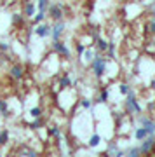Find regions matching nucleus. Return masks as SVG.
<instances>
[{"mask_svg": "<svg viewBox=\"0 0 155 157\" xmlns=\"http://www.w3.org/2000/svg\"><path fill=\"white\" fill-rule=\"evenodd\" d=\"M63 32H65V23L56 21V25L51 28V37H52V40H59V37L63 35Z\"/></svg>", "mask_w": 155, "mask_h": 157, "instance_id": "obj_4", "label": "nucleus"}, {"mask_svg": "<svg viewBox=\"0 0 155 157\" xmlns=\"http://www.w3.org/2000/svg\"><path fill=\"white\" fill-rule=\"evenodd\" d=\"M93 70H94L96 77H101L106 72V61L100 56H94L93 58Z\"/></svg>", "mask_w": 155, "mask_h": 157, "instance_id": "obj_2", "label": "nucleus"}, {"mask_svg": "<svg viewBox=\"0 0 155 157\" xmlns=\"http://www.w3.org/2000/svg\"><path fill=\"white\" fill-rule=\"evenodd\" d=\"M134 136H136V140H138V141H141L143 138H146V136H148V131L141 126V128H138L136 131H134Z\"/></svg>", "mask_w": 155, "mask_h": 157, "instance_id": "obj_10", "label": "nucleus"}, {"mask_svg": "<svg viewBox=\"0 0 155 157\" xmlns=\"http://www.w3.org/2000/svg\"><path fill=\"white\" fill-rule=\"evenodd\" d=\"M30 115H32L33 119H37V117H40V115H42V110H40L39 107H33L32 110H30Z\"/></svg>", "mask_w": 155, "mask_h": 157, "instance_id": "obj_18", "label": "nucleus"}, {"mask_svg": "<svg viewBox=\"0 0 155 157\" xmlns=\"http://www.w3.org/2000/svg\"><path fill=\"white\" fill-rule=\"evenodd\" d=\"M52 47H54V51L58 54H61V56H65V58L70 56V49H68L63 42H59V40H54V42H52Z\"/></svg>", "mask_w": 155, "mask_h": 157, "instance_id": "obj_5", "label": "nucleus"}, {"mask_svg": "<svg viewBox=\"0 0 155 157\" xmlns=\"http://www.w3.org/2000/svg\"><path fill=\"white\" fill-rule=\"evenodd\" d=\"M152 87H153V89H155V80H152Z\"/></svg>", "mask_w": 155, "mask_h": 157, "instance_id": "obj_32", "label": "nucleus"}, {"mask_svg": "<svg viewBox=\"0 0 155 157\" xmlns=\"http://www.w3.org/2000/svg\"><path fill=\"white\" fill-rule=\"evenodd\" d=\"M139 126H143L148 131V135H155V122L150 121L148 117H139Z\"/></svg>", "mask_w": 155, "mask_h": 157, "instance_id": "obj_6", "label": "nucleus"}, {"mask_svg": "<svg viewBox=\"0 0 155 157\" xmlns=\"http://www.w3.org/2000/svg\"><path fill=\"white\" fill-rule=\"evenodd\" d=\"M101 141V136L100 135H93L89 138V147H98V143Z\"/></svg>", "mask_w": 155, "mask_h": 157, "instance_id": "obj_14", "label": "nucleus"}, {"mask_svg": "<svg viewBox=\"0 0 155 157\" xmlns=\"http://www.w3.org/2000/svg\"><path fill=\"white\" fill-rule=\"evenodd\" d=\"M80 105H82V108H85V110L93 107V103H91L89 100H82V101H80Z\"/></svg>", "mask_w": 155, "mask_h": 157, "instance_id": "obj_26", "label": "nucleus"}, {"mask_svg": "<svg viewBox=\"0 0 155 157\" xmlns=\"http://www.w3.org/2000/svg\"><path fill=\"white\" fill-rule=\"evenodd\" d=\"M96 45H98V49H100V51H106L108 42H106L105 39H96Z\"/></svg>", "mask_w": 155, "mask_h": 157, "instance_id": "obj_16", "label": "nucleus"}, {"mask_svg": "<svg viewBox=\"0 0 155 157\" xmlns=\"http://www.w3.org/2000/svg\"><path fill=\"white\" fill-rule=\"evenodd\" d=\"M11 75L14 78H23V75H25V70H23L21 65H14V67L11 68Z\"/></svg>", "mask_w": 155, "mask_h": 157, "instance_id": "obj_9", "label": "nucleus"}, {"mask_svg": "<svg viewBox=\"0 0 155 157\" xmlns=\"http://www.w3.org/2000/svg\"><path fill=\"white\" fill-rule=\"evenodd\" d=\"M33 32L39 35L40 39H45V37H49V35H51V26H49V25H39Z\"/></svg>", "mask_w": 155, "mask_h": 157, "instance_id": "obj_7", "label": "nucleus"}, {"mask_svg": "<svg viewBox=\"0 0 155 157\" xmlns=\"http://www.w3.org/2000/svg\"><path fill=\"white\" fill-rule=\"evenodd\" d=\"M0 115H9V110H7V101L6 100H0Z\"/></svg>", "mask_w": 155, "mask_h": 157, "instance_id": "obj_15", "label": "nucleus"}, {"mask_svg": "<svg viewBox=\"0 0 155 157\" xmlns=\"http://www.w3.org/2000/svg\"><path fill=\"white\" fill-rule=\"evenodd\" d=\"M35 4H32V2H26V6H25V14H26L28 17H32V16H35Z\"/></svg>", "mask_w": 155, "mask_h": 157, "instance_id": "obj_11", "label": "nucleus"}, {"mask_svg": "<svg viewBox=\"0 0 155 157\" xmlns=\"http://www.w3.org/2000/svg\"><path fill=\"white\" fill-rule=\"evenodd\" d=\"M7 141H9V131L4 129V131H0V145H6Z\"/></svg>", "mask_w": 155, "mask_h": 157, "instance_id": "obj_13", "label": "nucleus"}, {"mask_svg": "<svg viewBox=\"0 0 155 157\" xmlns=\"http://www.w3.org/2000/svg\"><path fill=\"white\" fill-rule=\"evenodd\" d=\"M108 154H110V155H124L126 152H124V150H119V148H113V147H112Z\"/></svg>", "mask_w": 155, "mask_h": 157, "instance_id": "obj_22", "label": "nucleus"}, {"mask_svg": "<svg viewBox=\"0 0 155 157\" xmlns=\"http://www.w3.org/2000/svg\"><path fill=\"white\" fill-rule=\"evenodd\" d=\"M0 49L2 51H9V45L7 44H0Z\"/></svg>", "mask_w": 155, "mask_h": 157, "instance_id": "obj_30", "label": "nucleus"}, {"mask_svg": "<svg viewBox=\"0 0 155 157\" xmlns=\"http://www.w3.org/2000/svg\"><path fill=\"white\" fill-rule=\"evenodd\" d=\"M82 54H84V59H87V61H93V58H94V54H93V51H87V49L84 51Z\"/></svg>", "mask_w": 155, "mask_h": 157, "instance_id": "obj_21", "label": "nucleus"}, {"mask_svg": "<svg viewBox=\"0 0 155 157\" xmlns=\"http://www.w3.org/2000/svg\"><path fill=\"white\" fill-rule=\"evenodd\" d=\"M126 154H129V155L136 157V155H139L141 152H139V147H129L127 150H126Z\"/></svg>", "mask_w": 155, "mask_h": 157, "instance_id": "obj_17", "label": "nucleus"}, {"mask_svg": "<svg viewBox=\"0 0 155 157\" xmlns=\"http://www.w3.org/2000/svg\"><path fill=\"white\" fill-rule=\"evenodd\" d=\"M40 124H42V121H40V117H37V121H35L33 124H30V128H32V129H39Z\"/></svg>", "mask_w": 155, "mask_h": 157, "instance_id": "obj_27", "label": "nucleus"}, {"mask_svg": "<svg viewBox=\"0 0 155 157\" xmlns=\"http://www.w3.org/2000/svg\"><path fill=\"white\" fill-rule=\"evenodd\" d=\"M98 101H101V103L108 101V91H103V93L100 94V98H98Z\"/></svg>", "mask_w": 155, "mask_h": 157, "instance_id": "obj_24", "label": "nucleus"}, {"mask_svg": "<svg viewBox=\"0 0 155 157\" xmlns=\"http://www.w3.org/2000/svg\"><path fill=\"white\" fill-rule=\"evenodd\" d=\"M11 21H12V25H21V23H23V17L19 16V14H12Z\"/></svg>", "mask_w": 155, "mask_h": 157, "instance_id": "obj_20", "label": "nucleus"}, {"mask_svg": "<svg viewBox=\"0 0 155 157\" xmlns=\"http://www.w3.org/2000/svg\"><path fill=\"white\" fill-rule=\"evenodd\" d=\"M49 135L51 136H58V138H59V135H61L59 128H58V126H51V128H49Z\"/></svg>", "mask_w": 155, "mask_h": 157, "instance_id": "obj_19", "label": "nucleus"}, {"mask_svg": "<svg viewBox=\"0 0 155 157\" xmlns=\"http://www.w3.org/2000/svg\"><path fill=\"white\" fill-rule=\"evenodd\" d=\"M44 16H45V12L39 11V14L35 16V23H42V21H44Z\"/></svg>", "mask_w": 155, "mask_h": 157, "instance_id": "obj_25", "label": "nucleus"}, {"mask_svg": "<svg viewBox=\"0 0 155 157\" xmlns=\"http://www.w3.org/2000/svg\"><path fill=\"white\" fill-rule=\"evenodd\" d=\"M141 141H143V143L139 145V152H141V154H150L155 147V135H148Z\"/></svg>", "mask_w": 155, "mask_h": 157, "instance_id": "obj_3", "label": "nucleus"}, {"mask_svg": "<svg viewBox=\"0 0 155 157\" xmlns=\"http://www.w3.org/2000/svg\"><path fill=\"white\" fill-rule=\"evenodd\" d=\"M23 2H30V0H23Z\"/></svg>", "mask_w": 155, "mask_h": 157, "instance_id": "obj_34", "label": "nucleus"}, {"mask_svg": "<svg viewBox=\"0 0 155 157\" xmlns=\"http://www.w3.org/2000/svg\"><path fill=\"white\" fill-rule=\"evenodd\" d=\"M70 84H72V80H70V77H66V75L59 78V89H66Z\"/></svg>", "mask_w": 155, "mask_h": 157, "instance_id": "obj_12", "label": "nucleus"}, {"mask_svg": "<svg viewBox=\"0 0 155 157\" xmlns=\"http://www.w3.org/2000/svg\"><path fill=\"white\" fill-rule=\"evenodd\" d=\"M49 14H51V17H52V19L59 21L61 17H63V9H61L59 4H56V6H52V7L49 9Z\"/></svg>", "mask_w": 155, "mask_h": 157, "instance_id": "obj_8", "label": "nucleus"}, {"mask_svg": "<svg viewBox=\"0 0 155 157\" xmlns=\"http://www.w3.org/2000/svg\"><path fill=\"white\" fill-rule=\"evenodd\" d=\"M127 91H129V86L127 84H120V93H122V94H127Z\"/></svg>", "mask_w": 155, "mask_h": 157, "instance_id": "obj_28", "label": "nucleus"}, {"mask_svg": "<svg viewBox=\"0 0 155 157\" xmlns=\"http://www.w3.org/2000/svg\"><path fill=\"white\" fill-rule=\"evenodd\" d=\"M150 32H155V23H150Z\"/></svg>", "mask_w": 155, "mask_h": 157, "instance_id": "obj_31", "label": "nucleus"}, {"mask_svg": "<svg viewBox=\"0 0 155 157\" xmlns=\"http://www.w3.org/2000/svg\"><path fill=\"white\" fill-rule=\"evenodd\" d=\"M84 51H85V45H84V44H78V45H77V52H78V54H82Z\"/></svg>", "mask_w": 155, "mask_h": 157, "instance_id": "obj_29", "label": "nucleus"}, {"mask_svg": "<svg viewBox=\"0 0 155 157\" xmlns=\"http://www.w3.org/2000/svg\"><path fill=\"white\" fill-rule=\"evenodd\" d=\"M127 100H126V107H127V112L129 113H139L141 112V107L138 105V100H136V94H134V91L129 87L127 91Z\"/></svg>", "mask_w": 155, "mask_h": 157, "instance_id": "obj_1", "label": "nucleus"}, {"mask_svg": "<svg viewBox=\"0 0 155 157\" xmlns=\"http://www.w3.org/2000/svg\"><path fill=\"white\" fill-rule=\"evenodd\" d=\"M153 19H155V11H153Z\"/></svg>", "mask_w": 155, "mask_h": 157, "instance_id": "obj_33", "label": "nucleus"}, {"mask_svg": "<svg viewBox=\"0 0 155 157\" xmlns=\"http://www.w3.org/2000/svg\"><path fill=\"white\" fill-rule=\"evenodd\" d=\"M49 2H51V0H39V11L45 12V6H47Z\"/></svg>", "mask_w": 155, "mask_h": 157, "instance_id": "obj_23", "label": "nucleus"}]
</instances>
